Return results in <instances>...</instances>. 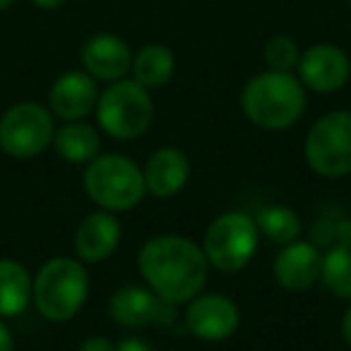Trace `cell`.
Here are the masks:
<instances>
[{
  "mask_svg": "<svg viewBox=\"0 0 351 351\" xmlns=\"http://www.w3.org/2000/svg\"><path fill=\"white\" fill-rule=\"evenodd\" d=\"M210 269L202 245L183 234H156L137 253L142 282L176 308L205 291Z\"/></svg>",
  "mask_w": 351,
  "mask_h": 351,
  "instance_id": "obj_1",
  "label": "cell"
},
{
  "mask_svg": "<svg viewBox=\"0 0 351 351\" xmlns=\"http://www.w3.org/2000/svg\"><path fill=\"white\" fill-rule=\"evenodd\" d=\"M239 101L250 125L267 132H284L303 118L308 92L296 73L263 70L243 84Z\"/></svg>",
  "mask_w": 351,
  "mask_h": 351,
  "instance_id": "obj_2",
  "label": "cell"
},
{
  "mask_svg": "<svg viewBox=\"0 0 351 351\" xmlns=\"http://www.w3.org/2000/svg\"><path fill=\"white\" fill-rule=\"evenodd\" d=\"M89 298L87 265L77 258L56 255L34 274L32 303L49 322H68L84 308Z\"/></svg>",
  "mask_w": 351,
  "mask_h": 351,
  "instance_id": "obj_3",
  "label": "cell"
},
{
  "mask_svg": "<svg viewBox=\"0 0 351 351\" xmlns=\"http://www.w3.org/2000/svg\"><path fill=\"white\" fill-rule=\"evenodd\" d=\"M82 186L97 210L113 215L130 212L147 197L142 166L118 152H101L84 166Z\"/></svg>",
  "mask_w": 351,
  "mask_h": 351,
  "instance_id": "obj_4",
  "label": "cell"
},
{
  "mask_svg": "<svg viewBox=\"0 0 351 351\" xmlns=\"http://www.w3.org/2000/svg\"><path fill=\"white\" fill-rule=\"evenodd\" d=\"M97 128L111 140L130 142L142 137L154 121V99L152 92L135 80L123 77L104 84L94 108Z\"/></svg>",
  "mask_w": 351,
  "mask_h": 351,
  "instance_id": "obj_5",
  "label": "cell"
},
{
  "mask_svg": "<svg viewBox=\"0 0 351 351\" xmlns=\"http://www.w3.org/2000/svg\"><path fill=\"white\" fill-rule=\"evenodd\" d=\"M202 253L212 269L236 274L253 263L260 245V234L253 215L229 210L217 215L200 241Z\"/></svg>",
  "mask_w": 351,
  "mask_h": 351,
  "instance_id": "obj_6",
  "label": "cell"
},
{
  "mask_svg": "<svg viewBox=\"0 0 351 351\" xmlns=\"http://www.w3.org/2000/svg\"><path fill=\"white\" fill-rule=\"evenodd\" d=\"M303 159L320 178L337 181L351 176V111H327L308 128Z\"/></svg>",
  "mask_w": 351,
  "mask_h": 351,
  "instance_id": "obj_7",
  "label": "cell"
},
{
  "mask_svg": "<svg viewBox=\"0 0 351 351\" xmlns=\"http://www.w3.org/2000/svg\"><path fill=\"white\" fill-rule=\"evenodd\" d=\"M53 135L56 118L46 104L20 101L0 116V149L17 161L44 154Z\"/></svg>",
  "mask_w": 351,
  "mask_h": 351,
  "instance_id": "obj_8",
  "label": "cell"
},
{
  "mask_svg": "<svg viewBox=\"0 0 351 351\" xmlns=\"http://www.w3.org/2000/svg\"><path fill=\"white\" fill-rule=\"evenodd\" d=\"M183 325L195 339L207 341V344H219L239 332L241 308L226 293L200 291L186 303Z\"/></svg>",
  "mask_w": 351,
  "mask_h": 351,
  "instance_id": "obj_9",
  "label": "cell"
},
{
  "mask_svg": "<svg viewBox=\"0 0 351 351\" xmlns=\"http://www.w3.org/2000/svg\"><path fill=\"white\" fill-rule=\"evenodd\" d=\"M296 77L301 80L306 92L337 94L351 80V58L339 46L320 41L301 51Z\"/></svg>",
  "mask_w": 351,
  "mask_h": 351,
  "instance_id": "obj_10",
  "label": "cell"
},
{
  "mask_svg": "<svg viewBox=\"0 0 351 351\" xmlns=\"http://www.w3.org/2000/svg\"><path fill=\"white\" fill-rule=\"evenodd\" d=\"M176 306L166 303L147 284H125L108 296V315L118 327L142 330L152 325H166Z\"/></svg>",
  "mask_w": 351,
  "mask_h": 351,
  "instance_id": "obj_11",
  "label": "cell"
},
{
  "mask_svg": "<svg viewBox=\"0 0 351 351\" xmlns=\"http://www.w3.org/2000/svg\"><path fill=\"white\" fill-rule=\"evenodd\" d=\"M80 65L99 84H111L130 75L132 49L113 32H97L80 49Z\"/></svg>",
  "mask_w": 351,
  "mask_h": 351,
  "instance_id": "obj_12",
  "label": "cell"
},
{
  "mask_svg": "<svg viewBox=\"0 0 351 351\" xmlns=\"http://www.w3.org/2000/svg\"><path fill=\"white\" fill-rule=\"evenodd\" d=\"M99 82L89 77L82 68L80 70H65L53 80L49 89V111L53 118L63 123L70 121H84L92 116L99 101Z\"/></svg>",
  "mask_w": 351,
  "mask_h": 351,
  "instance_id": "obj_13",
  "label": "cell"
},
{
  "mask_svg": "<svg viewBox=\"0 0 351 351\" xmlns=\"http://www.w3.org/2000/svg\"><path fill=\"white\" fill-rule=\"evenodd\" d=\"M322 267V248L313 241L296 239L282 245L272 263V277L284 291L303 293L320 282Z\"/></svg>",
  "mask_w": 351,
  "mask_h": 351,
  "instance_id": "obj_14",
  "label": "cell"
},
{
  "mask_svg": "<svg viewBox=\"0 0 351 351\" xmlns=\"http://www.w3.org/2000/svg\"><path fill=\"white\" fill-rule=\"evenodd\" d=\"M123 239V226L113 212L94 210L75 229V258L84 265H99L118 250Z\"/></svg>",
  "mask_w": 351,
  "mask_h": 351,
  "instance_id": "obj_15",
  "label": "cell"
},
{
  "mask_svg": "<svg viewBox=\"0 0 351 351\" xmlns=\"http://www.w3.org/2000/svg\"><path fill=\"white\" fill-rule=\"evenodd\" d=\"M191 171V159L181 147H159L147 156L145 166H142L147 195L171 200L188 186Z\"/></svg>",
  "mask_w": 351,
  "mask_h": 351,
  "instance_id": "obj_16",
  "label": "cell"
},
{
  "mask_svg": "<svg viewBox=\"0 0 351 351\" xmlns=\"http://www.w3.org/2000/svg\"><path fill=\"white\" fill-rule=\"evenodd\" d=\"M51 147L63 161L73 166H87L101 154V130L87 121H70L56 128Z\"/></svg>",
  "mask_w": 351,
  "mask_h": 351,
  "instance_id": "obj_17",
  "label": "cell"
},
{
  "mask_svg": "<svg viewBox=\"0 0 351 351\" xmlns=\"http://www.w3.org/2000/svg\"><path fill=\"white\" fill-rule=\"evenodd\" d=\"M176 53L166 44H147L132 53V65L128 77L135 80L145 89L154 92L173 80Z\"/></svg>",
  "mask_w": 351,
  "mask_h": 351,
  "instance_id": "obj_18",
  "label": "cell"
},
{
  "mask_svg": "<svg viewBox=\"0 0 351 351\" xmlns=\"http://www.w3.org/2000/svg\"><path fill=\"white\" fill-rule=\"evenodd\" d=\"M34 274L12 258H0V317H15L29 308Z\"/></svg>",
  "mask_w": 351,
  "mask_h": 351,
  "instance_id": "obj_19",
  "label": "cell"
},
{
  "mask_svg": "<svg viewBox=\"0 0 351 351\" xmlns=\"http://www.w3.org/2000/svg\"><path fill=\"white\" fill-rule=\"evenodd\" d=\"M255 226H258L260 239L269 241L274 245H287L291 241L301 239L303 234V219L296 210L289 205H279V202H269L263 205L253 215Z\"/></svg>",
  "mask_w": 351,
  "mask_h": 351,
  "instance_id": "obj_20",
  "label": "cell"
},
{
  "mask_svg": "<svg viewBox=\"0 0 351 351\" xmlns=\"http://www.w3.org/2000/svg\"><path fill=\"white\" fill-rule=\"evenodd\" d=\"M320 282L332 296L351 301V243H337L322 250Z\"/></svg>",
  "mask_w": 351,
  "mask_h": 351,
  "instance_id": "obj_21",
  "label": "cell"
},
{
  "mask_svg": "<svg viewBox=\"0 0 351 351\" xmlns=\"http://www.w3.org/2000/svg\"><path fill=\"white\" fill-rule=\"evenodd\" d=\"M263 60L265 68L274 73H296V65L301 60V46L289 34H274L265 44Z\"/></svg>",
  "mask_w": 351,
  "mask_h": 351,
  "instance_id": "obj_22",
  "label": "cell"
},
{
  "mask_svg": "<svg viewBox=\"0 0 351 351\" xmlns=\"http://www.w3.org/2000/svg\"><path fill=\"white\" fill-rule=\"evenodd\" d=\"M77 351H116V341H111L104 335H92L87 339H82Z\"/></svg>",
  "mask_w": 351,
  "mask_h": 351,
  "instance_id": "obj_23",
  "label": "cell"
},
{
  "mask_svg": "<svg viewBox=\"0 0 351 351\" xmlns=\"http://www.w3.org/2000/svg\"><path fill=\"white\" fill-rule=\"evenodd\" d=\"M116 351H154L152 344L142 337H125L116 344Z\"/></svg>",
  "mask_w": 351,
  "mask_h": 351,
  "instance_id": "obj_24",
  "label": "cell"
},
{
  "mask_svg": "<svg viewBox=\"0 0 351 351\" xmlns=\"http://www.w3.org/2000/svg\"><path fill=\"white\" fill-rule=\"evenodd\" d=\"M0 351H15V335H12L5 317H0Z\"/></svg>",
  "mask_w": 351,
  "mask_h": 351,
  "instance_id": "obj_25",
  "label": "cell"
},
{
  "mask_svg": "<svg viewBox=\"0 0 351 351\" xmlns=\"http://www.w3.org/2000/svg\"><path fill=\"white\" fill-rule=\"evenodd\" d=\"M339 330H341V339H344V344L351 349V301H349V306H346L344 315H341Z\"/></svg>",
  "mask_w": 351,
  "mask_h": 351,
  "instance_id": "obj_26",
  "label": "cell"
},
{
  "mask_svg": "<svg viewBox=\"0 0 351 351\" xmlns=\"http://www.w3.org/2000/svg\"><path fill=\"white\" fill-rule=\"evenodd\" d=\"M29 3L39 8V10H58V8H63L70 0H29Z\"/></svg>",
  "mask_w": 351,
  "mask_h": 351,
  "instance_id": "obj_27",
  "label": "cell"
},
{
  "mask_svg": "<svg viewBox=\"0 0 351 351\" xmlns=\"http://www.w3.org/2000/svg\"><path fill=\"white\" fill-rule=\"evenodd\" d=\"M17 0H0V12H5V10H10L12 5H15Z\"/></svg>",
  "mask_w": 351,
  "mask_h": 351,
  "instance_id": "obj_28",
  "label": "cell"
},
{
  "mask_svg": "<svg viewBox=\"0 0 351 351\" xmlns=\"http://www.w3.org/2000/svg\"><path fill=\"white\" fill-rule=\"evenodd\" d=\"M346 5H349V8H351V0H346Z\"/></svg>",
  "mask_w": 351,
  "mask_h": 351,
  "instance_id": "obj_29",
  "label": "cell"
}]
</instances>
